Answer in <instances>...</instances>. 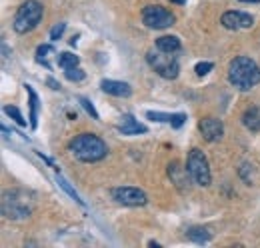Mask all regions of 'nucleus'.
Segmentation results:
<instances>
[{
  "label": "nucleus",
  "mask_w": 260,
  "mask_h": 248,
  "mask_svg": "<svg viewBox=\"0 0 260 248\" xmlns=\"http://www.w3.org/2000/svg\"><path fill=\"white\" fill-rule=\"evenodd\" d=\"M68 150L80 162H98L108 152L104 140L98 138L96 134H78V136H74L68 144Z\"/></svg>",
  "instance_id": "obj_2"
},
{
  "label": "nucleus",
  "mask_w": 260,
  "mask_h": 248,
  "mask_svg": "<svg viewBox=\"0 0 260 248\" xmlns=\"http://www.w3.org/2000/svg\"><path fill=\"white\" fill-rule=\"evenodd\" d=\"M188 238L196 242V244H204V242H208L210 240V232L206 230V228H200V226H194V228H190L188 230Z\"/></svg>",
  "instance_id": "obj_18"
},
{
  "label": "nucleus",
  "mask_w": 260,
  "mask_h": 248,
  "mask_svg": "<svg viewBox=\"0 0 260 248\" xmlns=\"http://www.w3.org/2000/svg\"><path fill=\"white\" fill-rule=\"evenodd\" d=\"M110 196L122 206H144L148 202L146 194L134 186H116L110 190Z\"/></svg>",
  "instance_id": "obj_8"
},
{
  "label": "nucleus",
  "mask_w": 260,
  "mask_h": 248,
  "mask_svg": "<svg viewBox=\"0 0 260 248\" xmlns=\"http://www.w3.org/2000/svg\"><path fill=\"white\" fill-rule=\"evenodd\" d=\"M194 70L198 76H204V74H208V72L212 70V62H198Z\"/></svg>",
  "instance_id": "obj_25"
},
{
  "label": "nucleus",
  "mask_w": 260,
  "mask_h": 248,
  "mask_svg": "<svg viewBox=\"0 0 260 248\" xmlns=\"http://www.w3.org/2000/svg\"><path fill=\"white\" fill-rule=\"evenodd\" d=\"M184 120H186V114H182V112H178V114H172V126L174 128H180L182 124H184Z\"/></svg>",
  "instance_id": "obj_27"
},
{
  "label": "nucleus",
  "mask_w": 260,
  "mask_h": 248,
  "mask_svg": "<svg viewBox=\"0 0 260 248\" xmlns=\"http://www.w3.org/2000/svg\"><path fill=\"white\" fill-rule=\"evenodd\" d=\"M240 2H260V0H240Z\"/></svg>",
  "instance_id": "obj_30"
},
{
  "label": "nucleus",
  "mask_w": 260,
  "mask_h": 248,
  "mask_svg": "<svg viewBox=\"0 0 260 248\" xmlns=\"http://www.w3.org/2000/svg\"><path fill=\"white\" fill-rule=\"evenodd\" d=\"M186 172H188V168H182L180 162H172L168 166V174H170V178L174 180V184L178 186V188H184V184H188Z\"/></svg>",
  "instance_id": "obj_14"
},
{
  "label": "nucleus",
  "mask_w": 260,
  "mask_h": 248,
  "mask_svg": "<svg viewBox=\"0 0 260 248\" xmlns=\"http://www.w3.org/2000/svg\"><path fill=\"white\" fill-rule=\"evenodd\" d=\"M58 66L66 70V68H72V66H78V56L70 54V52H62L58 54Z\"/></svg>",
  "instance_id": "obj_19"
},
{
  "label": "nucleus",
  "mask_w": 260,
  "mask_h": 248,
  "mask_svg": "<svg viewBox=\"0 0 260 248\" xmlns=\"http://www.w3.org/2000/svg\"><path fill=\"white\" fill-rule=\"evenodd\" d=\"M66 28V24L64 22H60V24H56L52 30H50V40H58L60 36H62V32H64Z\"/></svg>",
  "instance_id": "obj_26"
},
{
  "label": "nucleus",
  "mask_w": 260,
  "mask_h": 248,
  "mask_svg": "<svg viewBox=\"0 0 260 248\" xmlns=\"http://www.w3.org/2000/svg\"><path fill=\"white\" fill-rule=\"evenodd\" d=\"M80 104H82V108L94 118V120H98V112H96V108H94V104L88 100V98H84V96H80Z\"/></svg>",
  "instance_id": "obj_23"
},
{
  "label": "nucleus",
  "mask_w": 260,
  "mask_h": 248,
  "mask_svg": "<svg viewBox=\"0 0 260 248\" xmlns=\"http://www.w3.org/2000/svg\"><path fill=\"white\" fill-rule=\"evenodd\" d=\"M100 88L110 96H118V98H128L132 94V88L126 82H120V80H102L100 82Z\"/></svg>",
  "instance_id": "obj_11"
},
{
  "label": "nucleus",
  "mask_w": 260,
  "mask_h": 248,
  "mask_svg": "<svg viewBox=\"0 0 260 248\" xmlns=\"http://www.w3.org/2000/svg\"><path fill=\"white\" fill-rule=\"evenodd\" d=\"M172 54H174V52H162V50L156 48V52L150 50V52L146 54V60L154 68V72H158L162 78L172 80V78L178 76V70H180L176 56H172Z\"/></svg>",
  "instance_id": "obj_5"
},
{
  "label": "nucleus",
  "mask_w": 260,
  "mask_h": 248,
  "mask_svg": "<svg viewBox=\"0 0 260 248\" xmlns=\"http://www.w3.org/2000/svg\"><path fill=\"white\" fill-rule=\"evenodd\" d=\"M172 4H186V0H170Z\"/></svg>",
  "instance_id": "obj_29"
},
{
  "label": "nucleus",
  "mask_w": 260,
  "mask_h": 248,
  "mask_svg": "<svg viewBox=\"0 0 260 248\" xmlns=\"http://www.w3.org/2000/svg\"><path fill=\"white\" fill-rule=\"evenodd\" d=\"M148 128L144 124H140L138 120H134V116L124 114L122 116V122L118 124V132H122L124 136H132V134H144Z\"/></svg>",
  "instance_id": "obj_12"
},
{
  "label": "nucleus",
  "mask_w": 260,
  "mask_h": 248,
  "mask_svg": "<svg viewBox=\"0 0 260 248\" xmlns=\"http://www.w3.org/2000/svg\"><path fill=\"white\" fill-rule=\"evenodd\" d=\"M28 92V104H30V126L36 128L38 126V96L32 90V86H26Z\"/></svg>",
  "instance_id": "obj_16"
},
{
  "label": "nucleus",
  "mask_w": 260,
  "mask_h": 248,
  "mask_svg": "<svg viewBox=\"0 0 260 248\" xmlns=\"http://www.w3.org/2000/svg\"><path fill=\"white\" fill-rule=\"evenodd\" d=\"M34 194L28 190H10L2 196V214L4 218L20 220L32 214L34 210Z\"/></svg>",
  "instance_id": "obj_3"
},
{
  "label": "nucleus",
  "mask_w": 260,
  "mask_h": 248,
  "mask_svg": "<svg viewBox=\"0 0 260 248\" xmlns=\"http://www.w3.org/2000/svg\"><path fill=\"white\" fill-rule=\"evenodd\" d=\"M42 4L40 2H36V0H26L20 8H18V12H16V16H14V22H12V26H14V30L18 32V34H26V32L34 30L36 26H38V22L42 20Z\"/></svg>",
  "instance_id": "obj_4"
},
{
  "label": "nucleus",
  "mask_w": 260,
  "mask_h": 248,
  "mask_svg": "<svg viewBox=\"0 0 260 248\" xmlns=\"http://www.w3.org/2000/svg\"><path fill=\"white\" fill-rule=\"evenodd\" d=\"M186 168H188V174L190 178L194 180V184L198 186H208L210 184V166H208V160L202 150L192 148L188 152V160H186Z\"/></svg>",
  "instance_id": "obj_6"
},
{
  "label": "nucleus",
  "mask_w": 260,
  "mask_h": 248,
  "mask_svg": "<svg viewBox=\"0 0 260 248\" xmlns=\"http://www.w3.org/2000/svg\"><path fill=\"white\" fill-rule=\"evenodd\" d=\"M50 54H54V48L50 46V44H42V46H38V50H36V62L38 64H42L44 68H50Z\"/></svg>",
  "instance_id": "obj_17"
},
{
  "label": "nucleus",
  "mask_w": 260,
  "mask_h": 248,
  "mask_svg": "<svg viewBox=\"0 0 260 248\" xmlns=\"http://www.w3.org/2000/svg\"><path fill=\"white\" fill-rule=\"evenodd\" d=\"M4 112L14 120L16 124H20V126H26V120H24V116L20 114V110L16 108V106H4Z\"/></svg>",
  "instance_id": "obj_20"
},
{
  "label": "nucleus",
  "mask_w": 260,
  "mask_h": 248,
  "mask_svg": "<svg viewBox=\"0 0 260 248\" xmlns=\"http://www.w3.org/2000/svg\"><path fill=\"white\" fill-rule=\"evenodd\" d=\"M228 80L238 90H250L260 82V66L248 56H238L228 66Z\"/></svg>",
  "instance_id": "obj_1"
},
{
  "label": "nucleus",
  "mask_w": 260,
  "mask_h": 248,
  "mask_svg": "<svg viewBox=\"0 0 260 248\" xmlns=\"http://www.w3.org/2000/svg\"><path fill=\"white\" fill-rule=\"evenodd\" d=\"M222 26L228 30H242V28H250L254 24V18L246 12H238V10H230L224 12L222 18H220Z\"/></svg>",
  "instance_id": "obj_9"
},
{
  "label": "nucleus",
  "mask_w": 260,
  "mask_h": 248,
  "mask_svg": "<svg viewBox=\"0 0 260 248\" xmlns=\"http://www.w3.org/2000/svg\"><path fill=\"white\" fill-rule=\"evenodd\" d=\"M142 22H144L148 28L160 30V28H168V26L174 24V16H172L166 8L154 4V6H146V8L142 10Z\"/></svg>",
  "instance_id": "obj_7"
},
{
  "label": "nucleus",
  "mask_w": 260,
  "mask_h": 248,
  "mask_svg": "<svg viewBox=\"0 0 260 248\" xmlns=\"http://www.w3.org/2000/svg\"><path fill=\"white\" fill-rule=\"evenodd\" d=\"M146 118H148V120H156V122H172V114L152 112V110H148V112H146Z\"/></svg>",
  "instance_id": "obj_22"
},
{
  "label": "nucleus",
  "mask_w": 260,
  "mask_h": 248,
  "mask_svg": "<svg viewBox=\"0 0 260 248\" xmlns=\"http://www.w3.org/2000/svg\"><path fill=\"white\" fill-rule=\"evenodd\" d=\"M48 86H52L54 90H58V88H60V84H58L56 80H52V78H48Z\"/></svg>",
  "instance_id": "obj_28"
},
{
  "label": "nucleus",
  "mask_w": 260,
  "mask_h": 248,
  "mask_svg": "<svg viewBox=\"0 0 260 248\" xmlns=\"http://www.w3.org/2000/svg\"><path fill=\"white\" fill-rule=\"evenodd\" d=\"M156 48L162 52H178L180 50V40L176 36H160L156 40Z\"/></svg>",
  "instance_id": "obj_15"
},
{
  "label": "nucleus",
  "mask_w": 260,
  "mask_h": 248,
  "mask_svg": "<svg viewBox=\"0 0 260 248\" xmlns=\"http://www.w3.org/2000/svg\"><path fill=\"white\" fill-rule=\"evenodd\" d=\"M242 124H244L250 132H258L260 130V106H250V108L242 114Z\"/></svg>",
  "instance_id": "obj_13"
},
{
  "label": "nucleus",
  "mask_w": 260,
  "mask_h": 248,
  "mask_svg": "<svg viewBox=\"0 0 260 248\" xmlns=\"http://www.w3.org/2000/svg\"><path fill=\"white\" fill-rule=\"evenodd\" d=\"M66 78L68 80H72V82H80L82 78H84V72L78 68V66H72V68H66L64 70Z\"/></svg>",
  "instance_id": "obj_21"
},
{
  "label": "nucleus",
  "mask_w": 260,
  "mask_h": 248,
  "mask_svg": "<svg viewBox=\"0 0 260 248\" xmlns=\"http://www.w3.org/2000/svg\"><path fill=\"white\" fill-rule=\"evenodd\" d=\"M198 130L204 136V140H208V142H218L224 136V126H222V122L218 118H212V116L202 118L198 122Z\"/></svg>",
  "instance_id": "obj_10"
},
{
  "label": "nucleus",
  "mask_w": 260,
  "mask_h": 248,
  "mask_svg": "<svg viewBox=\"0 0 260 248\" xmlns=\"http://www.w3.org/2000/svg\"><path fill=\"white\" fill-rule=\"evenodd\" d=\"M56 180H58V184L62 186V188H64L66 192H68V194H70V196H72V198H74V200H76V202H78V204H84V202H82V200H80V196H78V194H76V192H74V190H72V188H70V184H68V182H66L64 178H62V176H60V174H58V176H56Z\"/></svg>",
  "instance_id": "obj_24"
}]
</instances>
